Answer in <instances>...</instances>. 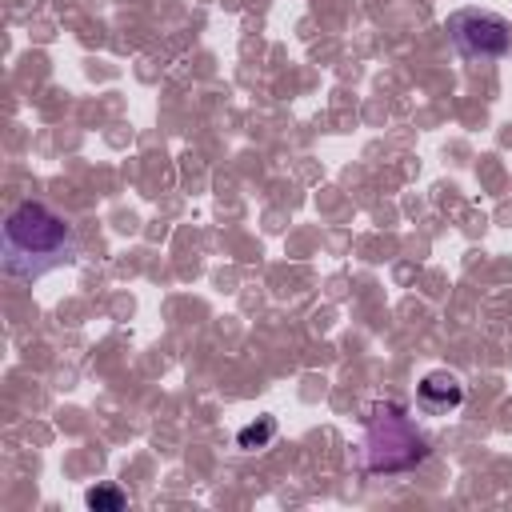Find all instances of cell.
<instances>
[{
	"instance_id": "3957f363",
	"label": "cell",
	"mask_w": 512,
	"mask_h": 512,
	"mask_svg": "<svg viewBox=\"0 0 512 512\" xmlns=\"http://www.w3.org/2000/svg\"><path fill=\"white\" fill-rule=\"evenodd\" d=\"M448 40L464 60H500L512 48V28L496 12L460 8L448 16Z\"/></svg>"
},
{
	"instance_id": "6da1fadb",
	"label": "cell",
	"mask_w": 512,
	"mask_h": 512,
	"mask_svg": "<svg viewBox=\"0 0 512 512\" xmlns=\"http://www.w3.org/2000/svg\"><path fill=\"white\" fill-rule=\"evenodd\" d=\"M76 260L72 220L48 208L44 200H20L4 216L0 232V264L12 280H40Z\"/></svg>"
},
{
	"instance_id": "5b68a950",
	"label": "cell",
	"mask_w": 512,
	"mask_h": 512,
	"mask_svg": "<svg viewBox=\"0 0 512 512\" xmlns=\"http://www.w3.org/2000/svg\"><path fill=\"white\" fill-rule=\"evenodd\" d=\"M276 436V416H256L252 424H244L236 432V448L240 452H256V448H268Z\"/></svg>"
},
{
	"instance_id": "7a4b0ae2",
	"label": "cell",
	"mask_w": 512,
	"mask_h": 512,
	"mask_svg": "<svg viewBox=\"0 0 512 512\" xmlns=\"http://www.w3.org/2000/svg\"><path fill=\"white\" fill-rule=\"evenodd\" d=\"M364 472L372 476H400L424 464L428 436L396 400H376L364 424Z\"/></svg>"
},
{
	"instance_id": "277c9868",
	"label": "cell",
	"mask_w": 512,
	"mask_h": 512,
	"mask_svg": "<svg viewBox=\"0 0 512 512\" xmlns=\"http://www.w3.org/2000/svg\"><path fill=\"white\" fill-rule=\"evenodd\" d=\"M460 404H464V380L456 372L432 368V372L420 376V384H416V408L424 416H448Z\"/></svg>"
},
{
	"instance_id": "8992f818",
	"label": "cell",
	"mask_w": 512,
	"mask_h": 512,
	"mask_svg": "<svg viewBox=\"0 0 512 512\" xmlns=\"http://www.w3.org/2000/svg\"><path fill=\"white\" fill-rule=\"evenodd\" d=\"M84 500H88L92 512H120L128 504V492L116 488V484H96V488L84 492Z\"/></svg>"
}]
</instances>
